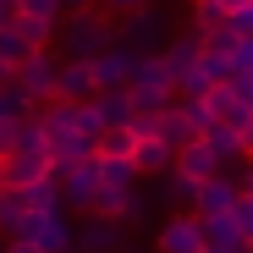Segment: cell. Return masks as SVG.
I'll list each match as a JSON object with an SVG mask.
<instances>
[{"mask_svg": "<svg viewBox=\"0 0 253 253\" xmlns=\"http://www.w3.org/2000/svg\"><path fill=\"white\" fill-rule=\"evenodd\" d=\"M11 94H17V105H44V99H55V61H50L44 50H33V55L11 72Z\"/></svg>", "mask_w": 253, "mask_h": 253, "instance_id": "6da1fadb", "label": "cell"}, {"mask_svg": "<svg viewBox=\"0 0 253 253\" xmlns=\"http://www.w3.org/2000/svg\"><path fill=\"white\" fill-rule=\"evenodd\" d=\"M176 176H182L187 193H193L198 182H209V176H220V154H215V143H209V138L176 143Z\"/></svg>", "mask_w": 253, "mask_h": 253, "instance_id": "7a4b0ae2", "label": "cell"}, {"mask_svg": "<svg viewBox=\"0 0 253 253\" xmlns=\"http://www.w3.org/2000/svg\"><path fill=\"white\" fill-rule=\"evenodd\" d=\"M99 94V77H94V61H72L55 72V99L77 105V99H94Z\"/></svg>", "mask_w": 253, "mask_h": 253, "instance_id": "3957f363", "label": "cell"}, {"mask_svg": "<svg viewBox=\"0 0 253 253\" xmlns=\"http://www.w3.org/2000/svg\"><path fill=\"white\" fill-rule=\"evenodd\" d=\"M160 253H209V242H204V220H198V215L171 220V226L160 231Z\"/></svg>", "mask_w": 253, "mask_h": 253, "instance_id": "277c9868", "label": "cell"}, {"mask_svg": "<svg viewBox=\"0 0 253 253\" xmlns=\"http://www.w3.org/2000/svg\"><path fill=\"white\" fill-rule=\"evenodd\" d=\"M165 160H171V143H165L160 132H138L132 160H126V171H132V176H149V171H160Z\"/></svg>", "mask_w": 253, "mask_h": 253, "instance_id": "5b68a950", "label": "cell"}, {"mask_svg": "<svg viewBox=\"0 0 253 253\" xmlns=\"http://www.w3.org/2000/svg\"><path fill=\"white\" fill-rule=\"evenodd\" d=\"M226 226H231V237L248 248L253 242V193H231V204H226V215H220Z\"/></svg>", "mask_w": 253, "mask_h": 253, "instance_id": "8992f818", "label": "cell"}, {"mask_svg": "<svg viewBox=\"0 0 253 253\" xmlns=\"http://www.w3.org/2000/svg\"><path fill=\"white\" fill-rule=\"evenodd\" d=\"M193 193H198V220H220V215H226V204H231V187H226L220 176L198 182Z\"/></svg>", "mask_w": 253, "mask_h": 253, "instance_id": "52a82bcc", "label": "cell"}, {"mask_svg": "<svg viewBox=\"0 0 253 253\" xmlns=\"http://www.w3.org/2000/svg\"><path fill=\"white\" fill-rule=\"evenodd\" d=\"M215 22H226V11L215 6V0H198V33H204V28H215Z\"/></svg>", "mask_w": 253, "mask_h": 253, "instance_id": "ba28073f", "label": "cell"}, {"mask_svg": "<svg viewBox=\"0 0 253 253\" xmlns=\"http://www.w3.org/2000/svg\"><path fill=\"white\" fill-rule=\"evenodd\" d=\"M6 253H44V248H33L28 237H17V231H11V248H6Z\"/></svg>", "mask_w": 253, "mask_h": 253, "instance_id": "9c48e42d", "label": "cell"}, {"mask_svg": "<svg viewBox=\"0 0 253 253\" xmlns=\"http://www.w3.org/2000/svg\"><path fill=\"white\" fill-rule=\"evenodd\" d=\"M215 6H220V11H226V17H237V11H242V6H253V0H215Z\"/></svg>", "mask_w": 253, "mask_h": 253, "instance_id": "30bf717a", "label": "cell"}, {"mask_svg": "<svg viewBox=\"0 0 253 253\" xmlns=\"http://www.w3.org/2000/svg\"><path fill=\"white\" fill-rule=\"evenodd\" d=\"M116 11H138V6H149V0H110Z\"/></svg>", "mask_w": 253, "mask_h": 253, "instance_id": "8fae6325", "label": "cell"}, {"mask_svg": "<svg viewBox=\"0 0 253 253\" xmlns=\"http://www.w3.org/2000/svg\"><path fill=\"white\" fill-rule=\"evenodd\" d=\"M11 11H17L11 0H0V28H11Z\"/></svg>", "mask_w": 253, "mask_h": 253, "instance_id": "7c38bea8", "label": "cell"}, {"mask_svg": "<svg viewBox=\"0 0 253 253\" xmlns=\"http://www.w3.org/2000/svg\"><path fill=\"white\" fill-rule=\"evenodd\" d=\"M50 253H66V248H50Z\"/></svg>", "mask_w": 253, "mask_h": 253, "instance_id": "4fadbf2b", "label": "cell"}]
</instances>
